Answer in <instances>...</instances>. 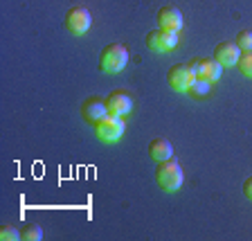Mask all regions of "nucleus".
Masks as SVG:
<instances>
[{
  "label": "nucleus",
  "mask_w": 252,
  "mask_h": 241,
  "mask_svg": "<svg viewBox=\"0 0 252 241\" xmlns=\"http://www.w3.org/2000/svg\"><path fill=\"white\" fill-rule=\"evenodd\" d=\"M124 120L117 115H106L104 120H99L97 124H94V136L99 138L101 142H106V144H113V142H117L122 136H124Z\"/></svg>",
  "instance_id": "3"
},
{
  "label": "nucleus",
  "mask_w": 252,
  "mask_h": 241,
  "mask_svg": "<svg viewBox=\"0 0 252 241\" xmlns=\"http://www.w3.org/2000/svg\"><path fill=\"white\" fill-rule=\"evenodd\" d=\"M194 79H196V74L191 72L189 63H176L167 72V84H169V88L176 90V93H189Z\"/></svg>",
  "instance_id": "4"
},
{
  "label": "nucleus",
  "mask_w": 252,
  "mask_h": 241,
  "mask_svg": "<svg viewBox=\"0 0 252 241\" xmlns=\"http://www.w3.org/2000/svg\"><path fill=\"white\" fill-rule=\"evenodd\" d=\"M176 45H178V32L158 27V30L147 34V47L153 50V52H169V50H173Z\"/></svg>",
  "instance_id": "6"
},
{
  "label": "nucleus",
  "mask_w": 252,
  "mask_h": 241,
  "mask_svg": "<svg viewBox=\"0 0 252 241\" xmlns=\"http://www.w3.org/2000/svg\"><path fill=\"white\" fill-rule=\"evenodd\" d=\"M0 241H21V230L14 226H0Z\"/></svg>",
  "instance_id": "16"
},
{
  "label": "nucleus",
  "mask_w": 252,
  "mask_h": 241,
  "mask_svg": "<svg viewBox=\"0 0 252 241\" xmlns=\"http://www.w3.org/2000/svg\"><path fill=\"white\" fill-rule=\"evenodd\" d=\"M183 180H185V172L176 160H164V163H158L156 169V183L160 189L164 192H178L183 187Z\"/></svg>",
  "instance_id": "1"
},
{
  "label": "nucleus",
  "mask_w": 252,
  "mask_h": 241,
  "mask_svg": "<svg viewBox=\"0 0 252 241\" xmlns=\"http://www.w3.org/2000/svg\"><path fill=\"white\" fill-rule=\"evenodd\" d=\"M191 72L196 74L198 79H207V81H219L220 74H223V66L216 61L214 57L212 59H194L189 63Z\"/></svg>",
  "instance_id": "7"
},
{
  "label": "nucleus",
  "mask_w": 252,
  "mask_h": 241,
  "mask_svg": "<svg viewBox=\"0 0 252 241\" xmlns=\"http://www.w3.org/2000/svg\"><path fill=\"white\" fill-rule=\"evenodd\" d=\"M21 239L23 241H41L43 239L41 226H34V223H30V226L21 228Z\"/></svg>",
  "instance_id": "14"
},
{
  "label": "nucleus",
  "mask_w": 252,
  "mask_h": 241,
  "mask_svg": "<svg viewBox=\"0 0 252 241\" xmlns=\"http://www.w3.org/2000/svg\"><path fill=\"white\" fill-rule=\"evenodd\" d=\"M158 25L162 30L180 32L183 30V14H180V9L173 5H164L162 9L158 11Z\"/></svg>",
  "instance_id": "10"
},
{
  "label": "nucleus",
  "mask_w": 252,
  "mask_h": 241,
  "mask_svg": "<svg viewBox=\"0 0 252 241\" xmlns=\"http://www.w3.org/2000/svg\"><path fill=\"white\" fill-rule=\"evenodd\" d=\"M243 194H246L248 201H252V176L246 180V183H243Z\"/></svg>",
  "instance_id": "18"
},
{
  "label": "nucleus",
  "mask_w": 252,
  "mask_h": 241,
  "mask_svg": "<svg viewBox=\"0 0 252 241\" xmlns=\"http://www.w3.org/2000/svg\"><path fill=\"white\" fill-rule=\"evenodd\" d=\"M236 45L243 50H252V32L250 30H241L239 34H236Z\"/></svg>",
  "instance_id": "17"
},
{
  "label": "nucleus",
  "mask_w": 252,
  "mask_h": 241,
  "mask_svg": "<svg viewBox=\"0 0 252 241\" xmlns=\"http://www.w3.org/2000/svg\"><path fill=\"white\" fill-rule=\"evenodd\" d=\"M81 113H84L86 122H90V124L94 126L99 120H104V117L108 115V108H106V102L104 100H99V97H90V100L84 102Z\"/></svg>",
  "instance_id": "11"
},
{
  "label": "nucleus",
  "mask_w": 252,
  "mask_h": 241,
  "mask_svg": "<svg viewBox=\"0 0 252 241\" xmlns=\"http://www.w3.org/2000/svg\"><path fill=\"white\" fill-rule=\"evenodd\" d=\"M128 63V50L120 43H110L99 54V70L104 74H117L126 68Z\"/></svg>",
  "instance_id": "2"
},
{
  "label": "nucleus",
  "mask_w": 252,
  "mask_h": 241,
  "mask_svg": "<svg viewBox=\"0 0 252 241\" xmlns=\"http://www.w3.org/2000/svg\"><path fill=\"white\" fill-rule=\"evenodd\" d=\"M90 25H93V16H90V11L86 7L81 5L70 7L68 14H65V27H68L70 34L81 36V34H86L90 30Z\"/></svg>",
  "instance_id": "5"
},
{
  "label": "nucleus",
  "mask_w": 252,
  "mask_h": 241,
  "mask_svg": "<svg viewBox=\"0 0 252 241\" xmlns=\"http://www.w3.org/2000/svg\"><path fill=\"white\" fill-rule=\"evenodd\" d=\"M189 93L194 95V97H205V95L210 93V81L207 79H194V84H191V88H189Z\"/></svg>",
  "instance_id": "15"
},
{
  "label": "nucleus",
  "mask_w": 252,
  "mask_h": 241,
  "mask_svg": "<svg viewBox=\"0 0 252 241\" xmlns=\"http://www.w3.org/2000/svg\"><path fill=\"white\" fill-rule=\"evenodd\" d=\"M236 68H239V72H241L243 77L252 79V50H243L239 61H236Z\"/></svg>",
  "instance_id": "13"
},
{
  "label": "nucleus",
  "mask_w": 252,
  "mask_h": 241,
  "mask_svg": "<svg viewBox=\"0 0 252 241\" xmlns=\"http://www.w3.org/2000/svg\"><path fill=\"white\" fill-rule=\"evenodd\" d=\"M239 57H241V47L236 45V43H232V41H223L214 47V59L223 66V68L236 66Z\"/></svg>",
  "instance_id": "9"
},
{
  "label": "nucleus",
  "mask_w": 252,
  "mask_h": 241,
  "mask_svg": "<svg viewBox=\"0 0 252 241\" xmlns=\"http://www.w3.org/2000/svg\"><path fill=\"white\" fill-rule=\"evenodd\" d=\"M106 108H108V115H117L124 117L133 110V100L131 95L124 93V90H113V93L106 97Z\"/></svg>",
  "instance_id": "8"
},
{
  "label": "nucleus",
  "mask_w": 252,
  "mask_h": 241,
  "mask_svg": "<svg viewBox=\"0 0 252 241\" xmlns=\"http://www.w3.org/2000/svg\"><path fill=\"white\" fill-rule=\"evenodd\" d=\"M149 156H151L156 163H164V160H169V158L173 156L171 142L164 140V138H156V140H151V144H149Z\"/></svg>",
  "instance_id": "12"
}]
</instances>
